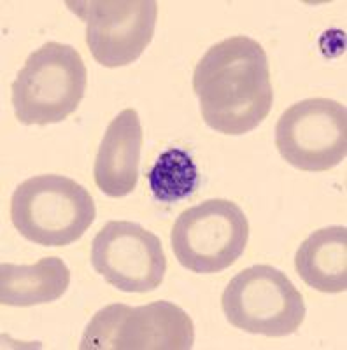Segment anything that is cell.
Listing matches in <instances>:
<instances>
[{
	"instance_id": "3957f363",
	"label": "cell",
	"mask_w": 347,
	"mask_h": 350,
	"mask_svg": "<svg viewBox=\"0 0 347 350\" xmlns=\"http://www.w3.org/2000/svg\"><path fill=\"white\" fill-rule=\"evenodd\" d=\"M95 217V202L88 189L64 175H36L12 193V224L23 239L37 245H70L88 231Z\"/></svg>"
},
{
	"instance_id": "30bf717a",
	"label": "cell",
	"mask_w": 347,
	"mask_h": 350,
	"mask_svg": "<svg viewBox=\"0 0 347 350\" xmlns=\"http://www.w3.org/2000/svg\"><path fill=\"white\" fill-rule=\"evenodd\" d=\"M144 133L136 109H125L109 123L93 167L97 187L111 198H123L136 189Z\"/></svg>"
},
{
	"instance_id": "277c9868",
	"label": "cell",
	"mask_w": 347,
	"mask_h": 350,
	"mask_svg": "<svg viewBox=\"0 0 347 350\" xmlns=\"http://www.w3.org/2000/svg\"><path fill=\"white\" fill-rule=\"evenodd\" d=\"M195 343L192 317L170 301L144 306L125 303L100 308L84 329L81 350H190Z\"/></svg>"
},
{
	"instance_id": "8992f818",
	"label": "cell",
	"mask_w": 347,
	"mask_h": 350,
	"mask_svg": "<svg viewBox=\"0 0 347 350\" xmlns=\"http://www.w3.org/2000/svg\"><path fill=\"white\" fill-rule=\"evenodd\" d=\"M249 223L237 203L205 200L181 212L170 233L177 261L193 273H220L244 254Z\"/></svg>"
},
{
	"instance_id": "7c38bea8",
	"label": "cell",
	"mask_w": 347,
	"mask_h": 350,
	"mask_svg": "<svg viewBox=\"0 0 347 350\" xmlns=\"http://www.w3.org/2000/svg\"><path fill=\"white\" fill-rule=\"evenodd\" d=\"M70 284V270L56 256L42 258L34 265L0 267V301L4 306H34L53 303L65 295Z\"/></svg>"
},
{
	"instance_id": "7a4b0ae2",
	"label": "cell",
	"mask_w": 347,
	"mask_h": 350,
	"mask_svg": "<svg viewBox=\"0 0 347 350\" xmlns=\"http://www.w3.org/2000/svg\"><path fill=\"white\" fill-rule=\"evenodd\" d=\"M88 70L68 44L46 42L28 56L11 84L14 116L21 124H55L77 111L86 93Z\"/></svg>"
},
{
	"instance_id": "ba28073f",
	"label": "cell",
	"mask_w": 347,
	"mask_h": 350,
	"mask_svg": "<svg viewBox=\"0 0 347 350\" xmlns=\"http://www.w3.org/2000/svg\"><path fill=\"white\" fill-rule=\"evenodd\" d=\"M67 5L86 23V44L102 67L133 64L155 36V0H83Z\"/></svg>"
},
{
	"instance_id": "5b68a950",
	"label": "cell",
	"mask_w": 347,
	"mask_h": 350,
	"mask_svg": "<svg viewBox=\"0 0 347 350\" xmlns=\"http://www.w3.org/2000/svg\"><path fill=\"white\" fill-rule=\"evenodd\" d=\"M221 306L233 327L270 338L296 333L307 312L300 291L270 265L239 271L224 287Z\"/></svg>"
},
{
	"instance_id": "4fadbf2b",
	"label": "cell",
	"mask_w": 347,
	"mask_h": 350,
	"mask_svg": "<svg viewBox=\"0 0 347 350\" xmlns=\"http://www.w3.org/2000/svg\"><path fill=\"white\" fill-rule=\"evenodd\" d=\"M148 184L158 202H179L195 193L198 186V168L186 151L177 148L167 149L148 172Z\"/></svg>"
},
{
	"instance_id": "6da1fadb",
	"label": "cell",
	"mask_w": 347,
	"mask_h": 350,
	"mask_svg": "<svg viewBox=\"0 0 347 350\" xmlns=\"http://www.w3.org/2000/svg\"><path fill=\"white\" fill-rule=\"evenodd\" d=\"M205 124L224 135H244L267 120L274 92L264 46L235 36L207 49L193 72Z\"/></svg>"
},
{
	"instance_id": "8fae6325",
	"label": "cell",
	"mask_w": 347,
	"mask_h": 350,
	"mask_svg": "<svg viewBox=\"0 0 347 350\" xmlns=\"http://www.w3.org/2000/svg\"><path fill=\"white\" fill-rule=\"evenodd\" d=\"M300 279L320 293L347 289V228L328 226L303 240L295 256Z\"/></svg>"
},
{
	"instance_id": "9c48e42d",
	"label": "cell",
	"mask_w": 347,
	"mask_h": 350,
	"mask_svg": "<svg viewBox=\"0 0 347 350\" xmlns=\"http://www.w3.org/2000/svg\"><path fill=\"white\" fill-rule=\"evenodd\" d=\"M93 270L123 293H151L167 271L162 240L130 221H111L92 242Z\"/></svg>"
},
{
	"instance_id": "52a82bcc",
	"label": "cell",
	"mask_w": 347,
	"mask_h": 350,
	"mask_svg": "<svg viewBox=\"0 0 347 350\" xmlns=\"http://www.w3.org/2000/svg\"><path fill=\"white\" fill-rule=\"evenodd\" d=\"M276 148L286 163L303 172H326L347 156L346 105L305 98L290 105L276 126Z\"/></svg>"
}]
</instances>
